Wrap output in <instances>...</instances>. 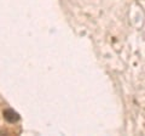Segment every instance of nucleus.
Wrapping results in <instances>:
<instances>
[{
  "label": "nucleus",
  "instance_id": "1",
  "mask_svg": "<svg viewBox=\"0 0 145 136\" xmlns=\"http://www.w3.org/2000/svg\"><path fill=\"white\" fill-rule=\"evenodd\" d=\"M4 118H5L8 123H15V121L20 120V116H18V113L15 112L13 110H6V111H4Z\"/></svg>",
  "mask_w": 145,
  "mask_h": 136
}]
</instances>
